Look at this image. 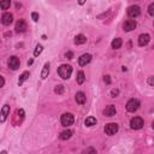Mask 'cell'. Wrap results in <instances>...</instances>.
<instances>
[{
    "mask_svg": "<svg viewBox=\"0 0 154 154\" xmlns=\"http://www.w3.org/2000/svg\"><path fill=\"white\" fill-rule=\"evenodd\" d=\"M71 73H72V66L71 65L63 64V65H60L58 67V75L61 77L63 80H69Z\"/></svg>",
    "mask_w": 154,
    "mask_h": 154,
    "instance_id": "6da1fadb",
    "label": "cell"
},
{
    "mask_svg": "<svg viewBox=\"0 0 154 154\" xmlns=\"http://www.w3.org/2000/svg\"><path fill=\"white\" fill-rule=\"evenodd\" d=\"M61 125L63 126H70L73 124L75 122V118H73V114L72 113H64L61 116Z\"/></svg>",
    "mask_w": 154,
    "mask_h": 154,
    "instance_id": "7a4b0ae2",
    "label": "cell"
},
{
    "mask_svg": "<svg viewBox=\"0 0 154 154\" xmlns=\"http://www.w3.org/2000/svg\"><path fill=\"white\" fill-rule=\"evenodd\" d=\"M140 107V101L136 99H130L126 104V111L128 112H136Z\"/></svg>",
    "mask_w": 154,
    "mask_h": 154,
    "instance_id": "3957f363",
    "label": "cell"
},
{
    "mask_svg": "<svg viewBox=\"0 0 154 154\" xmlns=\"http://www.w3.org/2000/svg\"><path fill=\"white\" fill-rule=\"evenodd\" d=\"M130 126L131 129L134 130H138L143 126V119L141 117H134L131 120H130Z\"/></svg>",
    "mask_w": 154,
    "mask_h": 154,
    "instance_id": "277c9868",
    "label": "cell"
},
{
    "mask_svg": "<svg viewBox=\"0 0 154 154\" xmlns=\"http://www.w3.org/2000/svg\"><path fill=\"white\" fill-rule=\"evenodd\" d=\"M118 129H119L118 124H116V123H108L105 126V132H106V135L112 136V135H114L118 131Z\"/></svg>",
    "mask_w": 154,
    "mask_h": 154,
    "instance_id": "5b68a950",
    "label": "cell"
},
{
    "mask_svg": "<svg viewBox=\"0 0 154 154\" xmlns=\"http://www.w3.org/2000/svg\"><path fill=\"white\" fill-rule=\"evenodd\" d=\"M9 114H10V106L4 105V107L1 108V111H0V123H4L7 119Z\"/></svg>",
    "mask_w": 154,
    "mask_h": 154,
    "instance_id": "8992f818",
    "label": "cell"
},
{
    "mask_svg": "<svg viewBox=\"0 0 154 154\" xmlns=\"http://www.w3.org/2000/svg\"><path fill=\"white\" fill-rule=\"evenodd\" d=\"M128 15L131 18H136V17H138L141 15V9L138 6H135V5L134 6H130L128 9Z\"/></svg>",
    "mask_w": 154,
    "mask_h": 154,
    "instance_id": "52a82bcc",
    "label": "cell"
},
{
    "mask_svg": "<svg viewBox=\"0 0 154 154\" xmlns=\"http://www.w3.org/2000/svg\"><path fill=\"white\" fill-rule=\"evenodd\" d=\"M136 25H137L136 21H134V19H128V21H125V23L123 24V28H124V31H131V30H134V29L136 28Z\"/></svg>",
    "mask_w": 154,
    "mask_h": 154,
    "instance_id": "ba28073f",
    "label": "cell"
},
{
    "mask_svg": "<svg viewBox=\"0 0 154 154\" xmlns=\"http://www.w3.org/2000/svg\"><path fill=\"white\" fill-rule=\"evenodd\" d=\"M19 64H21V61H19V59L17 57H15V55L10 57V59H9V67L11 70H17L19 67Z\"/></svg>",
    "mask_w": 154,
    "mask_h": 154,
    "instance_id": "9c48e42d",
    "label": "cell"
},
{
    "mask_svg": "<svg viewBox=\"0 0 154 154\" xmlns=\"http://www.w3.org/2000/svg\"><path fill=\"white\" fill-rule=\"evenodd\" d=\"M90 60H92V55L88 54V53H86V54H82L78 58V64H80V66H86L87 64L90 63Z\"/></svg>",
    "mask_w": 154,
    "mask_h": 154,
    "instance_id": "30bf717a",
    "label": "cell"
},
{
    "mask_svg": "<svg viewBox=\"0 0 154 154\" xmlns=\"http://www.w3.org/2000/svg\"><path fill=\"white\" fill-rule=\"evenodd\" d=\"M15 29H16V31H17V33H24V31L28 29V25H27L25 21H23V19H19V21L16 23V27H15Z\"/></svg>",
    "mask_w": 154,
    "mask_h": 154,
    "instance_id": "8fae6325",
    "label": "cell"
},
{
    "mask_svg": "<svg viewBox=\"0 0 154 154\" xmlns=\"http://www.w3.org/2000/svg\"><path fill=\"white\" fill-rule=\"evenodd\" d=\"M149 41H150V36L148 34H141L138 36V46H141V47L148 45Z\"/></svg>",
    "mask_w": 154,
    "mask_h": 154,
    "instance_id": "7c38bea8",
    "label": "cell"
},
{
    "mask_svg": "<svg viewBox=\"0 0 154 154\" xmlns=\"http://www.w3.org/2000/svg\"><path fill=\"white\" fill-rule=\"evenodd\" d=\"M1 22H3L4 25H10L13 22V16L11 13H9V12H5L3 15V17H1Z\"/></svg>",
    "mask_w": 154,
    "mask_h": 154,
    "instance_id": "4fadbf2b",
    "label": "cell"
},
{
    "mask_svg": "<svg viewBox=\"0 0 154 154\" xmlns=\"http://www.w3.org/2000/svg\"><path fill=\"white\" fill-rule=\"evenodd\" d=\"M116 107L113 106V105H110V106H106V108L104 110V114L106 116V117H113V116H116Z\"/></svg>",
    "mask_w": 154,
    "mask_h": 154,
    "instance_id": "5bb4252c",
    "label": "cell"
},
{
    "mask_svg": "<svg viewBox=\"0 0 154 154\" xmlns=\"http://www.w3.org/2000/svg\"><path fill=\"white\" fill-rule=\"evenodd\" d=\"M76 101H77V104L83 105V104L86 102V95H84V93H82V92L77 93V94H76Z\"/></svg>",
    "mask_w": 154,
    "mask_h": 154,
    "instance_id": "9a60e30c",
    "label": "cell"
},
{
    "mask_svg": "<svg viewBox=\"0 0 154 154\" xmlns=\"http://www.w3.org/2000/svg\"><path fill=\"white\" fill-rule=\"evenodd\" d=\"M86 42H87V37H86L84 35H82V34L77 35V36L75 37V45H83V43H86Z\"/></svg>",
    "mask_w": 154,
    "mask_h": 154,
    "instance_id": "2e32d148",
    "label": "cell"
},
{
    "mask_svg": "<svg viewBox=\"0 0 154 154\" xmlns=\"http://www.w3.org/2000/svg\"><path fill=\"white\" fill-rule=\"evenodd\" d=\"M48 73H49V63H46L43 65V69H42V72H41V78L45 80L48 77Z\"/></svg>",
    "mask_w": 154,
    "mask_h": 154,
    "instance_id": "e0dca14e",
    "label": "cell"
},
{
    "mask_svg": "<svg viewBox=\"0 0 154 154\" xmlns=\"http://www.w3.org/2000/svg\"><path fill=\"white\" fill-rule=\"evenodd\" d=\"M29 76H30V73L28 72V71H25V72H23L21 76H19V80H18V86H22L28 78H29Z\"/></svg>",
    "mask_w": 154,
    "mask_h": 154,
    "instance_id": "ac0fdd59",
    "label": "cell"
},
{
    "mask_svg": "<svg viewBox=\"0 0 154 154\" xmlns=\"http://www.w3.org/2000/svg\"><path fill=\"white\" fill-rule=\"evenodd\" d=\"M122 43H123L122 39H119V37H116V39H113V41H112L111 46H112V48H114V49H118V48H120V47H122Z\"/></svg>",
    "mask_w": 154,
    "mask_h": 154,
    "instance_id": "d6986e66",
    "label": "cell"
},
{
    "mask_svg": "<svg viewBox=\"0 0 154 154\" xmlns=\"http://www.w3.org/2000/svg\"><path fill=\"white\" fill-rule=\"evenodd\" d=\"M72 131L71 130H64L63 132H60V140H69V138H71V136H72Z\"/></svg>",
    "mask_w": 154,
    "mask_h": 154,
    "instance_id": "ffe728a7",
    "label": "cell"
},
{
    "mask_svg": "<svg viewBox=\"0 0 154 154\" xmlns=\"http://www.w3.org/2000/svg\"><path fill=\"white\" fill-rule=\"evenodd\" d=\"M86 81V75L83 71H80L78 73H77V83L78 84H83Z\"/></svg>",
    "mask_w": 154,
    "mask_h": 154,
    "instance_id": "44dd1931",
    "label": "cell"
},
{
    "mask_svg": "<svg viewBox=\"0 0 154 154\" xmlns=\"http://www.w3.org/2000/svg\"><path fill=\"white\" fill-rule=\"evenodd\" d=\"M11 5V0H1L0 1V7H1V10H7Z\"/></svg>",
    "mask_w": 154,
    "mask_h": 154,
    "instance_id": "7402d4cb",
    "label": "cell"
},
{
    "mask_svg": "<svg viewBox=\"0 0 154 154\" xmlns=\"http://www.w3.org/2000/svg\"><path fill=\"white\" fill-rule=\"evenodd\" d=\"M84 124H86L87 126H93V125L96 124V119H95L94 117H88V118L84 120Z\"/></svg>",
    "mask_w": 154,
    "mask_h": 154,
    "instance_id": "603a6c76",
    "label": "cell"
},
{
    "mask_svg": "<svg viewBox=\"0 0 154 154\" xmlns=\"http://www.w3.org/2000/svg\"><path fill=\"white\" fill-rule=\"evenodd\" d=\"M42 49H43V47H42L41 45H37V46H36V48H35V51H34V55H35V57H37V55L42 52Z\"/></svg>",
    "mask_w": 154,
    "mask_h": 154,
    "instance_id": "cb8c5ba5",
    "label": "cell"
},
{
    "mask_svg": "<svg viewBox=\"0 0 154 154\" xmlns=\"http://www.w3.org/2000/svg\"><path fill=\"white\" fill-rule=\"evenodd\" d=\"M54 92H55V94H63L64 93V86H61V84L57 86L55 89H54Z\"/></svg>",
    "mask_w": 154,
    "mask_h": 154,
    "instance_id": "d4e9b609",
    "label": "cell"
},
{
    "mask_svg": "<svg viewBox=\"0 0 154 154\" xmlns=\"http://www.w3.org/2000/svg\"><path fill=\"white\" fill-rule=\"evenodd\" d=\"M148 13L150 16H154V4H150L149 7H148Z\"/></svg>",
    "mask_w": 154,
    "mask_h": 154,
    "instance_id": "484cf974",
    "label": "cell"
},
{
    "mask_svg": "<svg viewBox=\"0 0 154 154\" xmlns=\"http://www.w3.org/2000/svg\"><path fill=\"white\" fill-rule=\"evenodd\" d=\"M31 18H33L34 22H37L39 21V13L37 12H33L31 13Z\"/></svg>",
    "mask_w": 154,
    "mask_h": 154,
    "instance_id": "4316f807",
    "label": "cell"
},
{
    "mask_svg": "<svg viewBox=\"0 0 154 154\" xmlns=\"http://www.w3.org/2000/svg\"><path fill=\"white\" fill-rule=\"evenodd\" d=\"M118 94H119V90H118V89H112V92H111V95H112V98H116Z\"/></svg>",
    "mask_w": 154,
    "mask_h": 154,
    "instance_id": "83f0119b",
    "label": "cell"
},
{
    "mask_svg": "<svg viewBox=\"0 0 154 154\" xmlns=\"http://www.w3.org/2000/svg\"><path fill=\"white\" fill-rule=\"evenodd\" d=\"M65 57H66L67 59H72V58H73V53H72L71 51H69V52H66V54H65Z\"/></svg>",
    "mask_w": 154,
    "mask_h": 154,
    "instance_id": "f1b7e54d",
    "label": "cell"
},
{
    "mask_svg": "<svg viewBox=\"0 0 154 154\" xmlns=\"http://www.w3.org/2000/svg\"><path fill=\"white\" fill-rule=\"evenodd\" d=\"M4 84H5V80H4V77H3V76H0V88L4 87Z\"/></svg>",
    "mask_w": 154,
    "mask_h": 154,
    "instance_id": "f546056e",
    "label": "cell"
},
{
    "mask_svg": "<svg viewBox=\"0 0 154 154\" xmlns=\"http://www.w3.org/2000/svg\"><path fill=\"white\" fill-rule=\"evenodd\" d=\"M104 81H105V83L110 84V83H111V78H110V76H105V78H104Z\"/></svg>",
    "mask_w": 154,
    "mask_h": 154,
    "instance_id": "4dcf8cb0",
    "label": "cell"
},
{
    "mask_svg": "<svg viewBox=\"0 0 154 154\" xmlns=\"http://www.w3.org/2000/svg\"><path fill=\"white\" fill-rule=\"evenodd\" d=\"M84 152H86V153H89V152H90V153H96V150H95L94 148H88V149H86Z\"/></svg>",
    "mask_w": 154,
    "mask_h": 154,
    "instance_id": "1f68e13d",
    "label": "cell"
},
{
    "mask_svg": "<svg viewBox=\"0 0 154 154\" xmlns=\"http://www.w3.org/2000/svg\"><path fill=\"white\" fill-rule=\"evenodd\" d=\"M17 114H19L21 117H23V116H24V111L21 108V110H18V111H17Z\"/></svg>",
    "mask_w": 154,
    "mask_h": 154,
    "instance_id": "d6a6232c",
    "label": "cell"
},
{
    "mask_svg": "<svg viewBox=\"0 0 154 154\" xmlns=\"http://www.w3.org/2000/svg\"><path fill=\"white\" fill-rule=\"evenodd\" d=\"M148 83H149V86H153V77H149V80H148Z\"/></svg>",
    "mask_w": 154,
    "mask_h": 154,
    "instance_id": "836d02e7",
    "label": "cell"
},
{
    "mask_svg": "<svg viewBox=\"0 0 154 154\" xmlns=\"http://www.w3.org/2000/svg\"><path fill=\"white\" fill-rule=\"evenodd\" d=\"M86 1H87V0H78V4H80V5H83Z\"/></svg>",
    "mask_w": 154,
    "mask_h": 154,
    "instance_id": "e575fe53",
    "label": "cell"
}]
</instances>
